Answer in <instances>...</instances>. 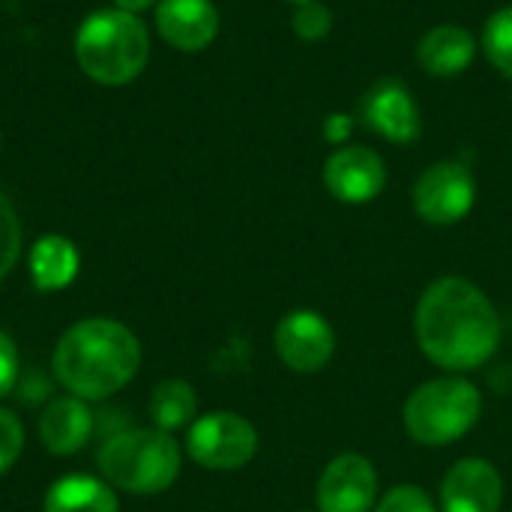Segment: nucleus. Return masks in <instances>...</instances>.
I'll use <instances>...</instances> for the list:
<instances>
[{
	"instance_id": "1",
	"label": "nucleus",
	"mask_w": 512,
	"mask_h": 512,
	"mask_svg": "<svg viewBox=\"0 0 512 512\" xmlns=\"http://www.w3.org/2000/svg\"><path fill=\"white\" fill-rule=\"evenodd\" d=\"M414 333L432 363L450 372H471L498 351L501 318L474 282L444 276L423 291Z\"/></svg>"
},
{
	"instance_id": "2",
	"label": "nucleus",
	"mask_w": 512,
	"mask_h": 512,
	"mask_svg": "<svg viewBox=\"0 0 512 512\" xmlns=\"http://www.w3.org/2000/svg\"><path fill=\"white\" fill-rule=\"evenodd\" d=\"M141 366V342L111 318L72 324L54 348V375L63 390L84 402H102L123 390Z\"/></svg>"
},
{
	"instance_id": "3",
	"label": "nucleus",
	"mask_w": 512,
	"mask_h": 512,
	"mask_svg": "<svg viewBox=\"0 0 512 512\" xmlns=\"http://www.w3.org/2000/svg\"><path fill=\"white\" fill-rule=\"evenodd\" d=\"M147 54V27L123 9H102L87 15L75 36V57L81 69L99 84H126L138 78Z\"/></svg>"
},
{
	"instance_id": "4",
	"label": "nucleus",
	"mask_w": 512,
	"mask_h": 512,
	"mask_svg": "<svg viewBox=\"0 0 512 512\" xmlns=\"http://www.w3.org/2000/svg\"><path fill=\"white\" fill-rule=\"evenodd\" d=\"M180 447L162 429H126L111 435L99 450L105 483L129 495H159L180 474Z\"/></svg>"
},
{
	"instance_id": "5",
	"label": "nucleus",
	"mask_w": 512,
	"mask_h": 512,
	"mask_svg": "<svg viewBox=\"0 0 512 512\" xmlns=\"http://www.w3.org/2000/svg\"><path fill=\"white\" fill-rule=\"evenodd\" d=\"M483 414L480 390L459 378H435L417 387L405 405V429L417 444L447 447L468 435Z\"/></svg>"
},
{
	"instance_id": "6",
	"label": "nucleus",
	"mask_w": 512,
	"mask_h": 512,
	"mask_svg": "<svg viewBox=\"0 0 512 512\" xmlns=\"http://www.w3.org/2000/svg\"><path fill=\"white\" fill-rule=\"evenodd\" d=\"M189 456L210 471H237L258 453V432L249 420L231 411H213L192 423Z\"/></svg>"
},
{
	"instance_id": "7",
	"label": "nucleus",
	"mask_w": 512,
	"mask_h": 512,
	"mask_svg": "<svg viewBox=\"0 0 512 512\" xmlns=\"http://www.w3.org/2000/svg\"><path fill=\"white\" fill-rule=\"evenodd\" d=\"M477 201L474 171L459 159H441L429 165L414 183V210L429 225L462 222Z\"/></svg>"
},
{
	"instance_id": "8",
	"label": "nucleus",
	"mask_w": 512,
	"mask_h": 512,
	"mask_svg": "<svg viewBox=\"0 0 512 512\" xmlns=\"http://www.w3.org/2000/svg\"><path fill=\"white\" fill-rule=\"evenodd\" d=\"M273 342H276V354L282 357V363L300 375H312V372H321L333 351H336V333L333 327L327 324L324 315L312 312V309H297V312H288L276 333H273Z\"/></svg>"
},
{
	"instance_id": "9",
	"label": "nucleus",
	"mask_w": 512,
	"mask_h": 512,
	"mask_svg": "<svg viewBox=\"0 0 512 512\" xmlns=\"http://www.w3.org/2000/svg\"><path fill=\"white\" fill-rule=\"evenodd\" d=\"M324 186L342 204H369L387 186V165L372 147L345 144L327 159Z\"/></svg>"
},
{
	"instance_id": "10",
	"label": "nucleus",
	"mask_w": 512,
	"mask_h": 512,
	"mask_svg": "<svg viewBox=\"0 0 512 512\" xmlns=\"http://www.w3.org/2000/svg\"><path fill=\"white\" fill-rule=\"evenodd\" d=\"M360 120L393 144H411L420 135V108L399 78H381L363 93Z\"/></svg>"
},
{
	"instance_id": "11",
	"label": "nucleus",
	"mask_w": 512,
	"mask_h": 512,
	"mask_svg": "<svg viewBox=\"0 0 512 512\" xmlns=\"http://www.w3.org/2000/svg\"><path fill=\"white\" fill-rule=\"evenodd\" d=\"M321 512H372L378 498V474L369 459L357 453L336 456L318 480Z\"/></svg>"
},
{
	"instance_id": "12",
	"label": "nucleus",
	"mask_w": 512,
	"mask_h": 512,
	"mask_svg": "<svg viewBox=\"0 0 512 512\" xmlns=\"http://www.w3.org/2000/svg\"><path fill=\"white\" fill-rule=\"evenodd\" d=\"M501 504L504 483L486 459H462L447 471L441 486L444 512H501Z\"/></svg>"
},
{
	"instance_id": "13",
	"label": "nucleus",
	"mask_w": 512,
	"mask_h": 512,
	"mask_svg": "<svg viewBox=\"0 0 512 512\" xmlns=\"http://www.w3.org/2000/svg\"><path fill=\"white\" fill-rule=\"evenodd\" d=\"M156 27L168 45L201 51L219 33V12L210 0H162L156 6Z\"/></svg>"
},
{
	"instance_id": "14",
	"label": "nucleus",
	"mask_w": 512,
	"mask_h": 512,
	"mask_svg": "<svg viewBox=\"0 0 512 512\" xmlns=\"http://www.w3.org/2000/svg\"><path fill=\"white\" fill-rule=\"evenodd\" d=\"M90 432H93V414L87 402L72 393L54 399L39 417V441L54 456L78 453L90 441Z\"/></svg>"
},
{
	"instance_id": "15",
	"label": "nucleus",
	"mask_w": 512,
	"mask_h": 512,
	"mask_svg": "<svg viewBox=\"0 0 512 512\" xmlns=\"http://www.w3.org/2000/svg\"><path fill=\"white\" fill-rule=\"evenodd\" d=\"M474 57H477V39L459 24H438L417 45L420 66L435 78L462 75L474 63Z\"/></svg>"
},
{
	"instance_id": "16",
	"label": "nucleus",
	"mask_w": 512,
	"mask_h": 512,
	"mask_svg": "<svg viewBox=\"0 0 512 512\" xmlns=\"http://www.w3.org/2000/svg\"><path fill=\"white\" fill-rule=\"evenodd\" d=\"M45 512H120L114 486L90 474H69L45 492Z\"/></svg>"
},
{
	"instance_id": "17",
	"label": "nucleus",
	"mask_w": 512,
	"mask_h": 512,
	"mask_svg": "<svg viewBox=\"0 0 512 512\" xmlns=\"http://www.w3.org/2000/svg\"><path fill=\"white\" fill-rule=\"evenodd\" d=\"M27 264H30V279L39 291H63L66 285L75 282L81 258L72 240L60 234H48L36 240Z\"/></svg>"
},
{
	"instance_id": "18",
	"label": "nucleus",
	"mask_w": 512,
	"mask_h": 512,
	"mask_svg": "<svg viewBox=\"0 0 512 512\" xmlns=\"http://www.w3.org/2000/svg\"><path fill=\"white\" fill-rule=\"evenodd\" d=\"M198 411V399H195V390L192 384L180 381V378H171V381H162L153 387V396H150V417H153V426L162 429V432H174V429H183L192 423Z\"/></svg>"
},
{
	"instance_id": "19",
	"label": "nucleus",
	"mask_w": 512,
	"mask_h": 512,
	"mask_svg": "<svg viewBox=\"0 0 512 512\" xmlns=\"http://www.w3.org/2000/svg\"><path fill=\"white\" fill-rule=\"evenodd\" d=\"M483 51L489 63L512 81V6H504L489 15L483 27Z\"/></svg>"
},
{
	"instance_id": "20",
	"label": "nucleus",
	"mask_w": 512,
	"mask_h": 512,
	"mask_svg": "<svg viewBox=\"0 0 512 512\" xmlns=\"http://www.w3.org/2000/svg\"><path fill=\"white\" fill-rule=\"evenodd\" d=\"M291 27H294V33H297L300 39L318 42V39L330 36V30H333V12H330L321 0L300 3V6L294 9Z\"/></svg>"
},
{
	"instance_id": "21",
	"label": "nucleus",
	"mask_w": 512,
	"mask_h": 512,
	"mask_svg": "<svg viewBox=\"0 0 512 512\" xmlns=\"http://www.w3.org/2000/svg\"><path fill=\"white\" fill-rule=\"evenodd\" d=\"M18 252H21V225L9 198L0 192V279L15 267Z\"/></svg>"
},
{
	"instance_id": "22",
	"label": "nucleus",
	"mask_w": 512,
	"mask_h": 512,
	"mask_svg": "<svg viewBox=\"0 0 512 512\" xmlns=\"http://www.w3.org/2000/svg\"><path fill=\"white\" fill-rule=\"evenodd\" d=\"M21 450H24V429H21V420H18L12 411L0 408V474H6V471L18 462Z\"/></svg>"
},
{
	"instance_id": "23",
	"label": "nucleus",
	"mask_w": 512,
	"mask_h": 512,
	"mask_svg": "<svg viewBox=\"0 0 512 512\" xmlns=\"http://www.w3.org/2000/svg\"><path fill=\"white\" fill-rule=\"evenodd\" d=\"M375 512H438V510H435L432 498H429L423 489H417V486H396V489H390V492L381 498V504H378V510Z\"/></svg>"
},
{
	"instance_id": "24",
	"label": "nucleus",
	"mask_w": 512,
	"mask_h": 512,
	"mask_svg": "<svg viewBox=\"0 0 512 512\" xmlns=\"http://www.w3.org/2000/svg\"><path fill=\"white\" fill-rule=\"evenodd\" d=\"M15 381H18V351L15 342L0 330V399L12 393Z\"/></svg>"
},
{
	"instance_id": "25",
	"label": "nucleus",
	"mask_w": 512,
	"mask_h": 512,
	"mask_svg": "<svg viewBox=\"0 0 512 512\" xmlns=\"http://www.w3.org/2000/svg\"><path fill=\"white\" fill-rule=\"evenodd\" d=\"M351 132H354V117H348V114H330L327 120H324V138L330 141V144H342L345 147V141L351 138Z\"/></svg>"
},
{
	"instance_id": "26",
	"label": "nucleus",
	"mask_w": 512,
	"mask_h": 512,
	"mask_svg": "<svg viewBox=\"0 0 512 512\" xmlns=\"http://www.w3.org/2000/svg\"><path fill=\"white\" fill-rule=\"evenodd\" d=\"M114 3H117V6H120L123 12H132V15H135V12H141V9L153 6L156 0H114Z\"/></svg>"
},
{
	"instance_id": "27",
	"label": "nucleus",
	"mask_w": 512,
	"mask_h": 512,
	"mask_svg": "<svg viewBox=\"0 0 512 512\" xmlns=\"http://www.w3.org/2000/svg\"><path fill=\"white\" fill-rule=\"evenodd\" d=\"M288 3H294V6H300V3H309V0H288Z\"/></svg>"
}]
</instances>
